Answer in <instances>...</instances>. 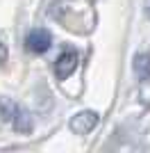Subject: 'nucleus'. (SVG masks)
<instances>
[{
	"label": "nucleus",
	"instance_id": "obj_5",
	"mask_svg": "<svg viewBox=\"0 0 150 153\" xmlns=\"http://www.w3.org/2000/svg\"><path fill=\"white\" fill-rule=\"evenodd\" d=\"M134 71L141 80H148L150 78V57L148 55H137L134 57Z\"/></svg>",
	"mask_w": 150,
	"mask_h": 153
},
{
	"label": "nucleus",
	"instance_id": "obj_6",
	"mask_svg": "<svg viewBox=\"0 0 150 153\" xmlns=\"http://www.w3.org/2000/svg\"><path fill=\"white\" fill-rule=\"evenodd\" d=\"M7 62V46H5V39L0 37V66Z\"/></svg>",
	"mask_w": 150,
	"mask_h": 153
},
{
	"label": "nucleus",
	"instance_id": "obj_4",
	"mask_svg": "<svg viewBox=\"0 0 150 153\" xmlns=\"http://www.w3.org/2000/svg\"><path fill=\"white\" fill-rule=\"evenodd\" d=\"M50 46H52V34L43 27H34L25 37V48L30 53H46Z\"/></svg>",
	"mask_w": 150,
	"mask_h": 153
},
{
	"label": "nucleus",
	"instance_id": "obj_3",
	"mask_svg": "<svg viewBox=\"0 0 150 153\" xmlns=\"http://www.w3.org/2000/svg\"><path fill=\"white\" fill-rule=\"evenodd\" d=\"M68 126H71V130H73L75 135H89L98 126V112H93V110H82V112L71 117Z\"/></svg>",
	"mask_w": 150,
	"mask_h": 153
},
{
	"label": "nucleus",
	"instance_id": "obj_7",
	"mask_svg": "<svg viewBox=\"0 0 150 153\" xmlns=\"http://www.w3.org/2000/svg\"><path fill=\"white\" fill-rule=\"evenodd\" d=\"M148 14H150V0H148Z\"/></svg>",
	"mask_w": 150,
	"mask_h": 153
},
{
	"label": "nucleus",
	"instance_id": "obj_1",
	"mask_svg": "<svg viewBox=\"0 0 150 153\" xmlns=\"http://www.w3.org/2000/svg\"><path fill=\"white\" fill-rule=\"evenodd\" d=\"M0 117L5 123H12V128L16 133H30L34 123H32V117L27 114V110H23L16 101L12 98H0Z\"/></svg>",
	"mask_w": 150,
	"mask_h": 153
},
{
	"label": "nucleus",
	"instance_id": "obj_2",
	"mask_svg": "<svg viewBox=\"0 0 150 153\" xmlns=\"http://www.w3.org/2000/svg\"><path fill=\"white\" fill-rule=\"evenodd\" d=\"M77 62H80V53L75 48H66V51L55 59V76L57 80H66V78L73 76V71L77 69Z\"/></svg>",
	"mask_w": 150,
	"mask_h": 153
}]
</instances>
